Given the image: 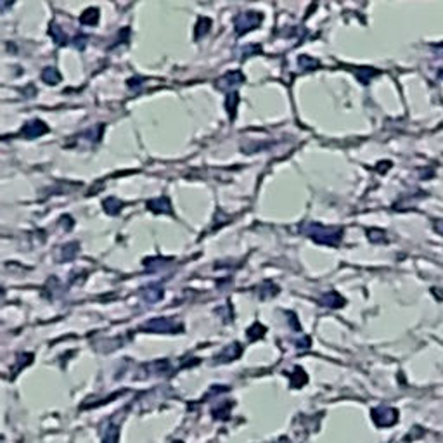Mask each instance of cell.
<instances>
[{
  "label": "cell",
  "instance_id": "1",
  "mask_svg": "<svg viewBox=\"0 0 443 443\" xmlns=\"http://www.w3.org/2000/svg\"><path fill=\"white\" fill-rule=\"evenodd\" d=\"M299 230L307 234L308 237H312L315 242L327 246H338L343 237V230L338 229V227H326L322 223H314V222L303 223Z\"/></svg>",
  "mask_w": 443,
  "mask_h": 443
},
{
  "label": "cell",
  "instance_id": "2",
  "mask_svg": "<svg viewBox=\"0 0 443 443\" xmlns=\"http://www.w3.org/2000/svg\"><path fill=\"white\" fill-rule=\"evenodd\" d=\"M260 21H261V16L258 14V12H242V14H239L236 18L234 26H236L237 33L242 35V33H246V31L257 28L258 24H260Z\"/></svg>",
  "mask_w": 443,
  "mask_h": 443
},
{
  "label": "cell",
  "instance_id": "3",
  "mask_svg": "<svg viewBox=\"0 0 443 443\" xmlns=\"http://www.w3.org/2000/svg\"><path fill=\"white\" fill-rule=\"evenodd\" d=\"M144 329L156 331V332H179V331H182V326H180V324L173 319L158 317V319L149 320V322L144 326Z\"/></svg>",
  "mask_w": 443,
  "mask_h": 443
},
{
  "label": "cell",
  "instance_id": "4",
  "mask_svg": "<svg viewBox=\"0 0 443 443\" xmlns=\"http://www.w3.org/2000/svg\"><path fill=\"white\" fill-rule=\"evenodd\" d=\"M397 417H398L397 410L391 407H377L372 410V419L379 426H391V424H395Z\"/></svg>",
  "mask_w": 443,
  "mask_h": 443
},
{
  "label": "cell",
  "instance_id": "5",
  "mask_svg": "<svg viewBox=\"0 0 443 443\" xmlns=\"http://www.w3.org/2000/svg\"><path fill=\"white\" fill-rule=\"evenodd\" d=\"M21 133H23L26 139H35V137H40V135H43V133H47V125L40 120H33V121H30V123L24 125Z\"/></svg>",
  "mask_w": 443,
  "mask_h": 443
},
{
  "label": "cell",
  "instance_id": "6",
  "mask_svg": "<svg viewBox=\"0 0 443 443\" xmlns=\"http://www.w3.org/2000/svg\"><path fill=\"white\" fill-rule=\"evenodd\" d=\"M320 303L326 305V307H331V308H339L345 305V298H343L341 295H338L336 291H329L320 298Z\"/></svg>",
  "mask_w": 443,
  "mask_h": 443
},
{
  "label": "cell",
  "instance_id": "7",
  "mask_svg": "<svg viewBox=\"0 0 443 443\" xmlns=\"http://www.w3.org/2000/svg\"><path fill=\"white\" fill-rule=\"evenodd\" d=\"M149 210L154 211V213H171V208H170V201H168L166 196H161V198L154 199L148 204Z\"/></svg>",
  "mask_w": 443,
  "mask_h": 443
},
{
  "label": "cell",
  "instance_id": "8",
  "mask_svg": "<svg viewBox=\"0 0 443 443\" xmlns=\"http://www.w3.org/2000/svg\"><path fill=\"white\" fill-rule=\"evenodd\" d=\"M239 82H242V74L239 71H230L225 76L220 80V87L222 89H227V87H236Z\"/></svg>",
  "mask_w": 443,
  "mask_h": 443
},
{
  "label": "cell",
  "instance_id": "9",
  "mask_svg": "<svg viewBox=\"0 0 443 443\" xmlns=\"http://www.w3.org/2000/svg\"><path fill=\"white\" fill-rule=\"evenodd\" d=\"M140 295L144 296L148 301H158L160 298H163V289L158 288V286H148V288H144L142 291H140Z\"/></svg>",
  "mask_w": 443,
  "mask_h": 443
},
{
  "label": "cell",
  "instance_id": "10",
  "mask_svg": "<svg viewBox=\"0 0 443 443\" xmlns=\"http://www.w3.org/2000/svg\"><path fill=\"white\" fill-rule=\"evenodd\" d=\"M239 353H241V345H237V343H234V345L227 346L225 350L220 353V358L223 362H229V360H234L236 357H239Z\"/></svg>",
  "mask_w": 443,
  "mask_h": 443
},
{
  "label": "cell",
  "instance_id": "11",
  "mask_svg": "<svg viewBox=\"0 0 443 443\" xmlns=\"http://www.w3.org/2000/svg\"><path fill=\"white\" fill-rule=\"evenodd\" d=\"M42 80L45 83H49V85H54V83H57L61 80V74L57 73L55 68H45L42 71Z\"/></svg>",
  "mask_w": 443,
  "mask_h": 443
},
{
  "label": "cell",
  "instance_id": "12",
  "mask_svg": "<svg viewBox=\"0 0 443 443\" xmlns=\"http://www.w3.org/2000/svg\"><path fill=\"white\" fill-rule=\"evenodd\" d=\"M97 21H99V11L97 9L90 7L82 14V23L83 24H95Z\"/></svg>",
  "mask_w": 443,
  "mask_h": 443
},
{
  "label": "cell",
  "instance_id": "13",
  "mask_svg": "<svg viewBox=\"0 0 443 443\" xmlns=\"http://www.w3.org/2000/svg\"><path fill=\"white\" fill-rule=\"evenodd\" d=\"M104 208H106V211H108V213L116 215L118 211H120V208H121V203L118 201L116 198H109V199H106V201H104Z\"/></svg>",
  "mask_w": 443,
  "mask_h": 443
},
{
  "label": "cell",
  "instance_id": "14",
  "mask_svg": "<svg viewBox=\"0 0 443 443\" xmlns=\"http://www.w3.org/2000/svg\"><path fill=\"white\" fill-rule=\"evenodd\" d=\"M263 334H265V327L261 326V324H258V322L248 329V338L249 339H258V338H261Z\"/></svg>",
  "mask_w": 443,
  "mask_h": 443
},
{
  "label": "cell",
  "instance_id": "15",
  "mask_svg": "<svg viewBox=\"0 0 443 443\" xmlns=\"http://www.w3.org/2000/svg\"><path fill=\"white\" fill-rule=\"evenodd\" d=\"M225 108L230 113V116H234V111H236V108H237V93L236 92H230L229 95H227Z\"/></svg>",
  "mask_w": 443,
  "mask_h": 443
},
{
  "label": "cell",
  "instance_id": "16",
  "mask_svg": "<svg viewBox=\"0 0 443 443\" xmlns=\"http://www.w3.org/2000/svg\"><path fill=\"white\" fill-rule=\"evenodd\" d=\"M369 237H370V241H374V242H386L388 241V237H386V234L383 232V230H369Z\"/></svg>",
  "mask_w": 443,
  "mask_h": 443
},
{
  "label": "cell",
  "instance_id": "17",
  "mask_svg": "<svg viewBox=\"0 0 443 443\" xmlns=\"http://www.w3.org/2000/svg\"><path fill=\"white\" fill-rule=\"evenodd\" d=\"M51 33H52V37L55 38V42H59V43H64V33L61 31V28L59 26H52V30H51Z\"/></svg>",
  "mask_w": 443,
  "mask_h": 443
}]
</instances>
